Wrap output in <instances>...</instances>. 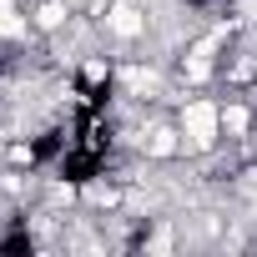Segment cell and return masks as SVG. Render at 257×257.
<instances>
[{
    "instance_id": "cell-1",
    "label": "cell",
    "mask_w": 257,
    "mask_h": 257,
    "mask_svg": "<svg viewBox=\"0 0 257 257\" xmlns=\"http://www.w3.org/2000/svg\"><path fill=\"white\" fill-rule=\"evenodd\" d=\"M217 126H222V116H217L207 101H192V106H187V137H192V147H212Z\"/></svg>"
},
{
    "instance_id": "cell-2",
    "label": "cell",
    "mask_w": 257,
    "mask_h": 257,
    "mask_svg": "<svg viewBox=\"0 0 257 257\" xmlns=\"http://www.w3.org/2000/svg\"><path fill=\"white\" fill-rule=\"evenodd\" d=\"M111 31H116V36H142V16H137L132 6H116V11H111Z\"/></svg>"
},
{
    "instance_id": "cell-3",
    "label": "cell",
    "mask_w": 257,
    "mask_h": 257,
    "mask_svg": "<svg viewBox=\"0 0 257 257\" xmlns=\"http://www.w3.org/2000/svg\"><path fill=\"white\" fill-rule=\"evenodd\" d=\"M177 152V137L172 132H152V157H172Z\"/></svg>"
},
{
    "instance_id": "cell-4",
    "label": "cell",
    "mask_w": 257,
    "mask_h": 257,
    "mask_svg": "<svg viewBox=\"0 0 257 257\" xmlns=\"http://www.w3.org/2000/svg\"><path fill=\"white\" fill-rule=\"evenodd\" d=\"M222 126H227V132H247V111L242 106H227L222 111Z\"/></svg>"
},
{
    "instance_id": "cell-5",
    "label": "cell",
    "mask_w": 257,
    "mask_h": 257,
    "mask_svg": "<svg viewBox=\"0 0 257 257\" xmlns=\"http://www.w3.org/2000/svg\"><path fill=\"white\" fill-rule=\"evenodd\" d=\"M0 31H6V36H21V21H16V11H11V0H0Z\"/></svg>"
},
{
    "instance_id": "cell-6",
    "label": "cell",
    "mask_w": 257,
    "mask_h": 257,
    "mask_svg": "<svg viewBox=\"0 0 257 257\" xmlns=\"http://www.w3.org/2000/svg\"><path fill=\"white\" fill-rule=\"evenodd\" d=\"M61 16H66L61 6H41V26H61Z\"/></svg>"
},
{
    "instance_id": "cell-7",
    "label": "cell",
    "mask_w": 257,
    "mask_h": 257,
    "mask_svg": "<svg viewBox=\"0 0 257 257\" xmlns=\"http://www.w3.org/2000/svg\"><path fill=\"white\" fill-rule=\"evenodd\" d=\"M132 86H147V91H152V86H157V76H152V71H132Z\"/></svg>"
}]
</instances>
